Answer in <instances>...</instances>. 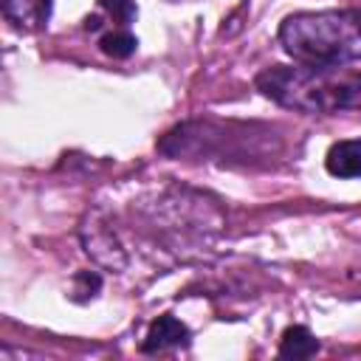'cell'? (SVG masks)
Segmentation results:
<instances>
[{
  "label": "cell",
  "mask_w": 361,
  "mask_h": 361,
  "mask_svg": "<svg viewBox=\"0 0 361 361\" xmlns=\"http://www.w3.org/2000/svg\"><path fill=\"white\" fill-rule=\"evenodd\" d=\"M99 8L113 23V28H130V23L138 17V8L133 0H99Z\"/></svg>",
  "instance_id": "9c48e42d"
},
{
  "label": "cell",
  "mask_w": 361,
  "mask_h": 361,
  "mask_svg": "<svg viewBox=\"0 0 361 361\" xmlns=\"http://www.w3.org/2000/svg\"><path fill=\"white\" fill-rule=\"evenodd\" d=\"M254 85L274 104L305 116L361 110V71H347V65H271L257 73Z\"/></svg>",
  "instance_id": "7a4b0ae2"
},
{
  "label": "cell",
  "mask_w": 361,
  "mask_h": 361,
  "mask_svg": "<svg viewBox=\"0 0 361 361\" xmlns=\"http://www.w3.org/2000/svg\"><path fill=\"white\" fill-rule=\"evenodd\" d=\"M99 48L102 54L113 56V59H127L135 54L138 48V39L130 28H107L102 37H99Z\"/></svg>",
  "instance_id": "ba28073f"
},
{
  "label": "cell",
  "mask_w": 361,
  "mask_h": 361,
  "mask_svg": "<svg viewBox=\"0 0 361 361\" xmlns=\"http://www.w3.org/2000/svg\"><path fill=\"white\" fill-rule=\"evenodd\" d=\"M282 51L302 65H353L361 62V8L296 11L279 25Z\"/></svg>",
  "instance_id": "3957f363"
},
{
  "label": "cell",
  "mask_w": 361,
  "mask_h": 361,
  "mask_svg": "<svg viewBox=\"0 0 361 361\" xmlns=\"http://www.w3.org/2000/svg\"><path fill=\"white\" fill-rule=\"evenodd\" d=\"M102 290V276L96 274V271H79L76 276H73V299L76 302H87V299H93L96 293Z\"/></svg>",
  "instance_id": "30bf717a"
},
{
  "label": "cell",
  "mask_w": 361,
  "mask_h": 361,
  "mask_svg": "<svg viewBox=\"0 0 361 361\" xmlns=\"http://www.w3.org/2000/svg\"><path fill=\"white\" fill-rule=\"evenodd\" d=\"M324 169L333 178H361V138L336 141L324 155Z\"/></svg>",
  "instance_id": "8992f818"
},
{
  "label": "cell",
  "mask_w": 361,
  "mask_h": 361,
  "mask_svg": "<svg viewBox=\"0 0 361 361\" xmlns=\"http://www.w3.org/2000/svg\"><path fill=\"white\" fill-rule=\"evenodd\" d=\"M158 152L183 161H214L226 166H268L282 155V135L262 121L195 118L172 127Z\"/></svg>",
  "instance_id": "6da1fadb"
},
{
  "label": "cell",
  "mask_w": 361,
  "mask_h": 361,
  "mask_svg": "<svg viewBox=\"0 0 361 361\" xmlns=\"http://www.w3.org/2000/svg\"><path fill=\"white\" fill-rule=\"evenodd\" d=\"M319 350H322L319 338L307 327H302V324L288 327L282 333V338H279V358H310Z\"/></svg>",
  "instance_id": "52a82bcc"
},
{
  "label": "cell",
  "mask_w": 361,
  "mask_h": 361,
  "mask_svg": "<svg viewBox=\"0 0 361 361\" xmlns=\"http://www.w3.org/2000/svg\"><path fill=\"white\" fill-rule=\"evenodd\" d=\"M189 338H192L189 327L180 319H175L172 313H164L149 324V330L141 341V353H164V350L189 344Z\"/></svg>",
  "instance_id": "5b68a950"
},
{
  "label": "cell",
  "mask_w": 361,
  "mask_h": 361,
  "mask_svg": "<svg viewBox=\"0 0 361 361\" xmlns=\"http://www.w3.org/2000/svg\"><path fill=\"white\" fill-rule=\"evenodd\" d=\"M0 6L6 23H11V28L25 34L42 31L54 14V0H0Z\"/></svg>",
  "instance_id": "277c9868"
}]
</instances>
